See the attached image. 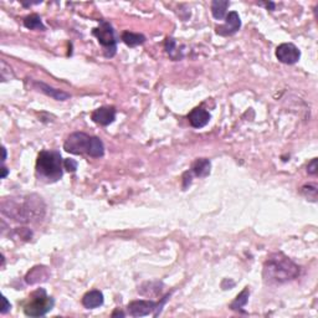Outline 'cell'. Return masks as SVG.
<instances>
[{
    "instance_id": "obj_13",
    "label": "cell",
    "mask_w": 318,
    "mask_h": 318,
    "mask_svg": "<svg viewBox=\"0 0 318 318\" xmlns=\"http://www.w3.org/2000/svg\"><path fill=\"white\" fill-rule=\"evenodd\" d=\"M103 293L98 289H94V291H90L82 297V304H84L85 308L87 309H94L97 307L102 306L103 304Z\"/></svg>"
},
{
    "instance_id": "obj_21",
    "label": "cell",
    "mask_w": 318,
    "mask_h": 318,
    "mask_svg": "<svg viewBox=\"0 0 318 318\" xmlns=\"http://www.w3.org/2000/svg\"><path fill=\"white\" fill-rule=\"evenodd\" d=\"M64 168L70 173H74L77 170V162L74 159H65L64 160Z\"/></svg>"
},
{
    "instance_id": "obj_11",
    "label": "cell",
    "mask_w": 318,
    "mask_h": 318,
    "mask_svg": "<svg viewBox=\"0 0 318 318\" xmlns=\"http://www.w3.org/2000/svg\"><path fill=\"white\" fill-rule=\"evenodd\" d=\"M188 120H189L191 127L203 128L205 127L209 123V121H210V113L206 110H204V108L196 107L188 115Z\"/></svg>"
},
{
    "instance_id": "obj_6",
    "label": "cell",
    "mask_w": 318,
    "mask_h": 318,
    "mask_svg": "<svg viewBox=\"0 0 318 318\" xmlns=\"http://www.w3.org/2000/svg\"><path fill=\"white\" fill-rule=\"evenodd\" d=\"M92 34L97 38L101 46L105 49V55L107 58L115 56L116 50H117V45H116L115 32H113L112 27L108 23L100 22V27L94 29Z\"/></svg>"
},
{
    "instance_id": "obj_24",
    "label": "cell",
    "mask_w": 318,
    "mask_h": 318,
    "mask_svg": "<svg viewBox=\"0 0 318 318\" xmlns=\"http://www.w3.org/2000/svg\"><path fill=\"white\" fill-rule=\"evenodd\" d=\"M12 308V306H10V303L9 302H8V299H7V297H3V307H2V313L3 314H5L7 313L8 311H9V309Z\"/></svg>"
},
{
    "instance_id": "obj_28",
    "label": "cell",
    "mask_w": 318,
    "mask_h": 318,
    "mask_svg": "<svg viewBox=\"0 0 318 318\" xmlns=\"http://www.w3.org/2000/svg\"><path fill=\"white\" fill-rule=\"evenodd\" d=\"M5 159H7V149H5V147H3V162H5Z\"/></svg>"
},
{
    "instance_id": "obj_17",
    "label": "cell",
    "mask_w": 318,
    "mask_h": 318,
    "mask_svg": "<svg viewBox=\"0 0 318 318\" xmlns=\"http://www.w3.org/2000/svg\"><path fill=\"white\" fill-rule=\"evenodd\" d=\"M122 40L129 48H136V46L142 45L146 41V36L142 34H136L131 32H125L122 34Z\"/></svg>"
},
{
    "instance_id": "obj_5",
    "label": "cell",
    "mask_w": 318,
    "mask_h": 318,
    "mask_svg": "<svg viewBox=\"0 0 318 318\" xmlns=\"http://www.w3.org/2000/svg\"><path fill=\"white\" fill-rule=\"evenodd\" d=\"M29 302L25 304L24 312L29 317H43L53 309L55 301L53 297L46 294L45 289L39 288L29 297Z\"/></svg>"
},
{
    "instance_id": "obj_7",
    "label": "cell",
    "mask_w": 318,
    "mask_h": 318,
    "mask_svg": "<svg viewBox=\"0 0 318 318\" xmlns=\"http://www.w3.org/2000/svg\"><path fill=\"white\" fill-rule=\"evenodd\" d=\"M170 294H167L164 298L162 299V302H153V301H143V299H139V301H132L131 303L128 304L127 309H128V314L132 317H144V316H149L152 312L156 311V316L158 314V312L162 308V306L164 304V302L167 301L168 297Z\"/></svg>"
},
{
    "instance_id": "obj_4",
    "label": "cell",
    "mask_w": 318,
    "mask_h": 318,
    "mask_svg": "<svg viewBox=\"0 0 318 318\" xmlns=\"http://www.w3.org/2000/svg\"><path fill=\"white\" fill-rule=\"evenodd\" d=\"M64 162L58 151H43L36 160V174L46 183H55L63 178Z\"/></svg>"
},
{
    "instance_id": "obj_20",
    "label": "cell",
    "mask_w": 318,
    "mask_h": 318,
    "mask_svg": "<svg viewBox=\"0 0 318 318\" xmlns=\"http://www.w3.org/2000/svg\"><path fill=\"white\" fill-rule=\"evenodd\" d=\"M301 193L303 194V195L306 196L307 199H309V200H313V201L317 200V187L316 185H312V184L303 185V187L301 188Z\"/></svg>"
},
{
    "instance_id": "obj_2",
    "label": "cell",
    "mask_w": 318,
    "mask_h": 318,
    "mask_svg": "<svg viewBox=\"0 0 318 318\" xmlns=\"http://www.w3.org/2000/svg\"><path fill=\"white\" fill-rule=\"evenodd\" d=\"M299 275V266L282 252H273L263 263V278L271 285H281Z\"/></svg>"
},
{
    "instance_id": "obj_9",
    "label": "cell",
    "mask_w": 318,
    "mask_h": 318,
    "mask_svg": "<svg viewBox=\"0 0 318 318\" xmlns=\"http://www.w3.org/2000/svg\"><path fill=\"white\" fill-rule=\"evenodd\" d=\"M225 18H226L225 24L216 28V34L221 36H230L239 32L241 28V20H240L239 14L236 12H230Z\"/></svg>"
},
{
    "instance_id": "obj_15",
    "label": "cell",
    "mask_w": 318,
    "mask_h": 318,
    "mask_svg": "<svg viewBox=\"0 0 318 318\" xmlns=\"http://www.w3.org/2000/svg\"><path fill=\"white\" fill-rule=\"evenodd\" d=\"M210 167H211L210 160L206 158H200V159H196L195 162L193 163L190 172L193 173L195 177L205 178L210 174Z\"/></svg>"
},
{
    "instance_id": "obj_8",
    "label": "cell",
    "mask_w": 318,
    "mask_h": 318,
    "mask_svg": "<svg viewBox=\"0 0 318 318\" xmlns=\"http://www.w3.org/2000/svg\"><path fill=\"white\" fill-rule=\"evenodd\" d=\"M276 58L280 63L286 65H293L301 58V51L298 50L297 46L293 44L285 43L281 44L277 49H276Z\"/></svg>"
},
{
    "instance_id": "obj_26",
    "label": "cell",
    "mask_w": 318,
    "mask_h": 318,
    "mask_svg": "<svg viewBox=\"0 0 318 318\" xmlns=\"http://www.w3.org/2000/svg\"><path fill=\"white\" fill-rule=\"evenodd\" d=\"M116 316H122V317H125L126 314L123 313V312L118 311V309H117V311H115V312H113V313H112V317H116Z\"/></svg>"
},
{
    "instance_id": "obj_10",
    "label": "cell",
    "mask_w": 318,
    "mask_h": 318,
    "mask_svg": "<svg viewBox=\"0 0 318 318\" xmlns=\"http://www.w3.org/2000/svg\"><path fill=\"white\" fill-rule=\"evenodd\" d=\"M92 121L97 125L108 126L116 120V108L113 106H103L97 108L91 115Z\"/></svg>"
},
{
    "instance_id": "obj_19",
    "label": "cell",
    "mask_w": 318,
    "mask_h": 318,
    "mask_svg": "<svg viewBox=\"0 0 318 318\" xmlns=\"http://www.w3.org/2000/svg\"><path fill=\"white\" fill-rule=\"evenodd\" d=\"M24 27L30 30H45V27H44L43 22H41V18L38 14H33L25 18Z\"/></svg>"
},
{
    "instance_id": "obj_14",
    "label": "cell",
    "mask_w": 318,
    "mask_h": 318,
    "mask_svg": "<svg viewBox=\"0 0 318 318\" xmlns=\"http://www.w3.org/2000/svg\"><path fill=\"white\" fill-rule=\"evenodd\" d=\"M49 277V271L45 266H36L32 271H29L25 277V281L29 285H34V283H38L40 281H46Z\"/></svg>"
},
{
    "instance_id": "obj_12",
    "label": "cell",
    "mask_w": 318,
    "mask_h": 318,
    "mask_svg": "<svg viewBox=\"0 0 318 318\" xmlns=\"http://www.w3.org/2000/svg\"><path fill=\"white\" fill-rule=\"evenodd\" d=\"M34 86H35L40 92H43V94H45L46 96H50L51 98H54V100L56 101H65V100H69V98L71 97L70 94H67V92L54 89V87L49 86V85L44 84V82L35 81L34 82Z\"/></svg>"
},
{
    "instance_id": "obj_27",
    "label": "cell",
    "mask_w": 318,
    "mask_h": 318,
    "mask_svg": "<svg viewBox=\"0 0 318 318\" xmlns=\"http://www.w3.org/2000/svg\"><path fill=\"white\" fill-rule=\"evenodd\" d=\"M266 7H267V9L270 10H275V4H273L272 2H268L267 4H266Z\"/></svg>"
},
{
    "instance_id": "obj_22",
    "label": "cell",
    "mask_w": 318,
    "mask_h": 318,
    "mask_svg": "<svg viewBox=\"0 0 318 318\" xmlns=\"http://www.w3.org/2000/svg\"><path fill=\"white\" fill-rule=\"evenodd\" d=\"M174 49H175V41L174 39H167V41H165V50H167V53L169 54V56H172L173 58V54H174Z\"/></svg>"
},
{
    "instance_id": "obj_25",
    "label": "cell",
    "mask_w": 318,
    "mask_h": 318,
    "mask_svg": "<svg viewBox=\"0 0 318 318\" xmlns=\"http://www.w3.org/2000/svg\"><path fill=\"white\" fill-rule=\"evenodd\" d=\"M2 172H3L2 178H3V179H5V178H7V175H8V173H9V170H8L7 167H3L2 168Z\"/></svg>"
},
{
    "instance_id": "obj_16",
    "label": "cell",
    "mask_w": 318,
    "mask_h": 318,
    "mask_svg": "<svg viewBox=\"0 0 318 318\" xmlns=\"http://www.w3.org/2000/svg\"><path fill=\"white\" fill-rule=\"evenodd\" d=\"M230 3L225 0H214L211 3V14L216 20H221L226 17V10L229 8Z\"/></svg>"
},
{
    "instance_id": "obj_23",
    "label": "cell",
    "mask_w": 318,
    "mask_h": 318,
    "mask_svg": "<svg viewBox=\"0 0 318 318\" xmlns=\"http://www.w3.org/2000/svg\"><path fill=\"white\" fill-rule=\"evenodd\" d=\"M307 173L311 175L317 174V158H313L307 165Z\"/></svg>"
},
{
    "instance_id": "obj_18",
    "label": "cell",
    "mask_w": 318,
    "mask_h": 318,
    "mask_svg": "<svg viewBox=\"0 0 318 318\" xmlns=\"http://www.w3.org/2000/svg\"><path fill=\"white\" fill-rule=\"evenodd\" d=\"M249 296H250L249 287H245L244 291L240 292V293L237 294L236 298H235V301L230 304V308L234 309V311H241V309L246 306L247 301H249Z\"/></svg>"
},
{
    "instance_id": "obj_3",
    "label": "cell",
    "mask_w": 318,
    "mask_h": 318,
    "mask_svg": "<svg viewBox=\"0 0 318 318\" xmlns=\"http://www.w3.org/2000/svg\"><path fill=\"white\" fill-rule=\"evenodd\" d=\"M65 151L71 154H89L100 158L105 154V146L98 137H92L84 132H75L67 137L64 144Z\"/></svg>"
},
{
    "instance_id": "obj_1",
    "label": "cell",
    "mask_w": 318,
    "mask_h": 318,
    "mask_svg": "<svg viewBox=\"0 0 318 318\" xmlns=\"http://www.w3.org/2000/svg\"><path fill=\"white\" fill-rule=\"evenodd\" d=\"M3 215L20 223L39 220L44 216L45 205L39 196L5 198L2 203Z\"/></svg>"
}]
</instances>
